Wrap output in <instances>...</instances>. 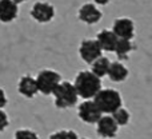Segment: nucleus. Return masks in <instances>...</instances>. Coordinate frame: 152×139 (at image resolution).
<instances>
[{"label": "nucleus", "mask_w": 152, "mask_h": 139, "mask_svg": "<svg viewBox=\"0 0 152 139\" xmlns=\"http://www.w3.org/2000/svg\"><path fill=\"white\" fill-rule=\"evenodd\" d=\"M5 104H7V96H5L4 90L0 88V110H3L5 107Z\"/></svg>", "instance_id": "412c9836"}, {"label": "nucleus", "mask_w": 152, "mask_h": 139, "mask_svg": "<svg viewBox=\"0 0 152 139\" xmlns=\"http://www.w3.org/2000/svg\"><path fill=\"white\" fill-rule=\"evenodd\" d=\"M18 88H19V92L26 98H34L35 95L39 92L37 91L36 80H35V78H32V76H29V75L21 76L20 80H19Z\"/></svg>", "instance_id": "ddd939ff"}, {"label": "nucleus", "mask_w": 152, "mask_h": 139, "mask_svg": "<svg viewBox=\"0 0 152 139\" xmlns=\"http://www.w3.org/2000/svg\"><path fill=\"white\" fill-rule=\"evenodd\" d=\"M132 51V43L131 40H127V39H119L118 43H116V47L115 51L116 55H118L119 59H127L128 58V54Z\"/></svg>", "instance_id": "dca6fc26"}, {"label": "nucleus", "mask_w": 152, "mask_h": 139, "mask_svg": "<svg viewBox=\"0 0 152 139\" xmlns=\"http://www.w3.org/2000/svg\"><path fill=\"white\" fill-rule=\"evenodd\" d=\"M118 130L119 126L110 115H102L99 121L96 122V131L102 138H115L118 134Z\"/></svg>", "instance_id": "9d476101"}, {"label": "nucleus", "mask_w": 152, "mask_h": 139, "mask_svg": "<svg viewBox=\"0 0 152 139\" xmlns=\"http://www.w3.org/2000/svg\"><path fill=\"white\" fill-rule=\"evenodd\" d=\"M94 102L97 106L102 114H112L118 108L121 107V95L116 90L112 88H102L94 96Z\"/></svg>", "instance_id": "f03ea898"}, {"label": "nucleus", "mask_w": 152, "mask_h": 139, "mask_svg": "<svg viewBox=\"0 0 152 139\" xmlns=\"http://www.w3.org/2000/svg\"><path fill=\"white\" fill-rule=\"evenodd\" d=\"M112 32L119 39L132 40L135 36V24L128 18H119L113 21Z\"/></svg>", "instance_id": "6e6552de"}, {"label": "nucleus", "mask_w": 152, "mask_h": 139, "mask_svg": "<svg viewBox=\"0 0 152 139\" xmlns=\"http://www.w3.org/2000/svg\"><path fill=\"white\" fill-rule=\"evenodd\" d=\"M19 7L12 0H0V21L11 23L18 18Z\"/></svg>", "instance_id": "f8f14e48"}, {"label": "nucleus", "mask_w": 152, "mask_h": 139, "mask_svg": "<svg viewBox=\"0 0 152 139\" xmlns=\"http://www.w3.org/2000/svg\"><path fill=\"white\" fill-rule=\"evenodd\" d=\"M111 116H112V119L116 122L118 126H127L129 122V118H131V116H129V113L123 107H120L116 111H113Z\"/></svg>", "instance_id": "f3484780"}, {"label": "nucleus", "mask_w": 152, "mask_h": 139, "mask_svg": "<svg viewBox=\"0 0 152 139\" xmlns=\"http://www.w3.org/2000/svg\"><path fill=\"white\" fill-rule=\"evenodd\" d=\"M15 139H39V137L32 130L23 129V130H18L15 132Z\"/></svg>", "instance_id": "6ab92c4d"}, {"label": "nucleus", "mask_w": 152, "mask_h": 139, "mask_svg": "<svg viewBox=\"0 0 152 139\" xmlns=\"http://www.w3.org/2000/svg\"><path fill=\"white\" fill-rule=\"evenodd\" d=\"M119 38L112 32V29H102L97 32L96 35V42L99 43L102 51H107V52H113L116 47Z\"/></svg>", "instance_id": "9b49d317"}, {"label": "nucleus", "mask_w": 152, "mask_h": 139, "mask_svg": "<svg viewBox=\"0 0 152 139\" xmlns=\"http://www.w3.org/2000/svg\"><path fill=\"white\" fill-rule=\"evenodd\" d=\"M8 124H10L8 115L3 110H0V131H4V130L8 127Z\"/></svg>", "instance_id": "aec40b11"}, {"label": "nucleus", "mask_w": 152, "mask_h": 139, "mask_svg": "<svg viewBox=\"0 0 152 139\" xmlns=\"http://www.w3.org/2000/svg\"><path fill=\"white\" fill-rule=\"evenodd\" d=\"M84 139H86V138H84Z\"/></svg>", "instance_id": "b1692460"}, {"label": "nucleus", "mask_w": 152, "mask_h": 139, "mask_svg": "<svg viewBox=\"0 0 152 139\" xmlns=\"http://www.w3.org/2000/svg\"><path fill=\"white\" fill-rule=\"evenodd\" d=\"M102 48L96 39H84L80 43L79 47V55L86 63L91 64L94 60H96L99 56H102Z\"/></svg>", "instance_id": "423d86ee"}, {"label": "nucleus", "mask_w": 152, "mask_h": 139, "mask_svg": "<svg viewBox=\"0 0 152 139\" xmlns=\"http://www.w3.org/2000/svg\"><path fill=\"white\" fill-rule=\"evenodd\" d=\"M13 3H16V4H20V3H24V1H27V0H12Z\"/></svg>", "instance_id": "5701e85b"}, {"label": "nucleus", "mask_w": 152, "mask_h": 139, "mask_svg": "<svg viewBox=\"0 0 152 139\" xmlns=\"http://www.w3.org/2000/svg\"><path fill=\"white\" fill-rule=\"evenodd\" d=\"M79 118L84 122V123L94 124L102 116V111L97 108V106L95 104L94 100H84L77 108Z\"/></svg>", "instance_id": "0eeeda50"}, {"label": "nucleus", "mask_w": 152, "mask_h": 139, "mask_svg": "<svg viewBox=\"0 0 152 139\" xmlns=\"http://www.w3.org/2000/svg\"><path fill=\"white\" fill-rule=\"evenodd\" d=\"M110 59L105 58V56H99V58L96 59V60L92 62V70L91 72L95 74V75L97 76V78H103V76L107 75L108 72V67H110Z\"/></svg>", "instance_id": "2eb2a0df"}, {"label": "nucleus", "mask_w": 152, "mask_h": 139, "mask_svg": "<svg viewBox=\"0 0 152 139\" xmlns=\"http://www.w3.org/2000/svg\"><path fill=\"white\" fill-rule=\"evenodd\" d=\"M107 75L112 82L120 83V82H124L127 79L128 70H127V67L121 62H112V63H110Z\"/></svg>", "instance_id": "4468645a"}, {"label": "nucleus", "mask_w": 152, "mask_h": 139, "mask_svg": "<svg viewBox=\"0 0 152 139\" xmlns=\"http://www.w3.org/2000/svg\"><path fill=\"white\" fill-rule=\"evenodd\" d=\"M31 18L37 23H50L55 18V7L47 1H36L31 8Z\"/></svg>", "instance_id": "39448f33"}, {"label": "nucleus", "mask_w": 152, "mask_h": 139, "mask_svg": "<svg viewBox=\"0 0 152 139\" xmlns=\"http://www.w3.org/2000/svg\"><path fill=\"white\" fill-rule=\"evenodd\" d=\"M95 1V4H99V5H105V4H108V3L111 1V0H94Z\"/></svg>", "instance_id": "4be33fe9"}, {"label": "nucleus", "mask_w": 152, "mask_h": 139, "mask_svg": "<svg viewBox=\"0 0 152 139\" xmlns=\"http://www.w3.org/2000/svg\"><path fill=\"white\" fill-rule=\"evenodd\" d=\"M58 108H69L77 103V92L71 82H60L52 92Z\"/></svg>", "instance_id": "7ed1b4c3"}, {"label": "nucleus", "mask_w": 152, "mask_h": 139, "mask_svg": "<svg viewBox=\"0 0 152 139\" xmlns=\"http://www.w3.org/2000/svg\"><path fill=\"white\" fill-rule=\"evenodd\" d=\"M50 139H77V134L72 130H60L51 134Z\"/></svg>", "instance_id": "a211bd4d"}, {"label": "nucleus", "mask_w": 152, "mask_h": 139, "mask_svg": "<svg viewBox=\"0 0 152 139\" xmlns=\"http://www.w3.org/2000/svg\"><path fill=\"white\" fill-rule=\"evenodd\" d=\"M72 84L77 92V96L83 99H91L102 90V79L91 71H80Z\"/></svg>", "instance_id": "f257e3e1"}, {"label": "nucleus", "mask_w": 152, "mask_h": 139, "mask_svg": "<svg viewBox=\"0 0 152 139\" xmlns=\"http://www.w3.org/2000/svg\"><path fill=\"white\" fill-rule=\"evenodd\" d=\"M37 91L43 95H52L53 90L61 82V75L53 70H42L36 76Z\"/></svg>", "instance_id": "20e7f679"}, {"label": "nucleus", "mask_w": 152, "mask_h": 139, "mask_svg": "<svg viewBox=\"0 0 152 139\" xmlns=\"http://www.w3.org/2000/svg\"><path fill=\"white\" fill-rule=\"evenodd\" d=\"M77 18H79V20L86 24H96L102 20L103 13L94 3H86L79 10Z\"/></svg>", "instance_id": "1a4fd4ad"}]
</instances>
